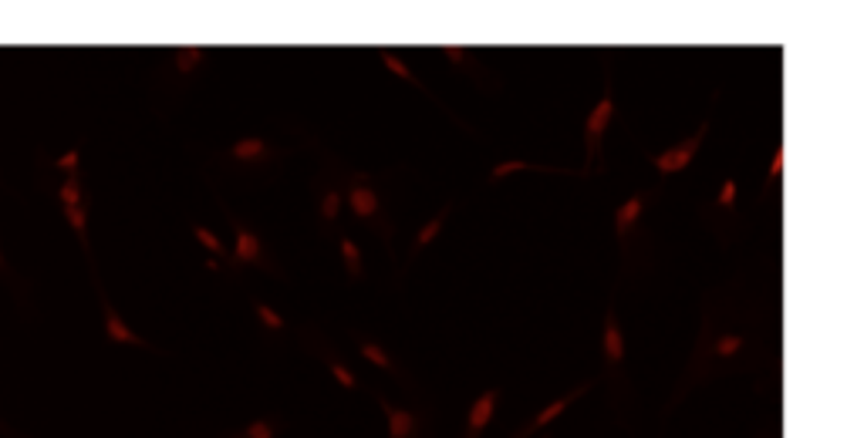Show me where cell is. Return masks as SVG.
<instances>
[{
	"label": "cell",
	"mask_w": 864,
	"mask_h": 438,
	"mask_svg": "<svg viewBox=\"0 0 864 438\" xmlns=\"http://www.w3.org/2000/svg\"><path fill=\"white\" fill-rule=\"evenodd\" d=\"M706 132H709V122H702L695 132L686 138V142H679V145H672V149H665V152L652 155V166L658 175H672V172H682L686 166H689L692 159H695V152H699V145H702V138H706Z\"/></svg>",
	"instance_id": "cell-1"
},
{
	"label": "cell",
	"mask_w": 864,
	"mask_h": 438,
	"mask_svg": "<svg viewBox=\"0 0 864 438\" xmlns=\"http://www.w3.org/2000/svg\"><path fill=\"white\" fill-rule=\"evenodd\" d=\"M611 115H615V95H611V88H608V92H604V98H601L595 108H591L588 122H584V152H588V169H591V162L601 155V138H604V129L611 125Z\"/></svg>",
	"instance_id": "cell-2"
},
{
	"label": "cell",
	"mask_w": 864,
	"mask_h": 438,
	"mask_svg": "<svg viewBox=\"0 0 864 438\" xmlns=\"http://www.w3.org/2000/svg\"><path fill=\"white\" fill-rule=\"evenodd\" d=\"M348 206H351V212H355L362 223H375V219L382 216V199H378V192L371 189L365 179H355V182L348 186Z\"/></svg>",
	"instance_id": "cell-3"
},
{
	"label": "cell",
	"mask_w": 864,
	"mask_h": 438,
	"mask_svg": "<svg viewBox=\"0 0 864 438\" xmlns=\"http://www.w3.org/2000/svg\"><path fill=\"white\" fill-rule=\"evenodd\" d=\"M652 192L655 189L635 192L632 199H625V203L615 210V233H618V240H628L635 229H638V219H642V212H645V206H649Z\"/></svg>",
	"instance_id": "cell-4"
},
{
	"label": "cell",
	"mask_w": 864,
	"mask_h": 438,
	"mask_svg": "<svg viewBox=\"0 0 864 438\" xmlns=\"http://www.w3.org/2000/svg\"><path fill=\"white\" fill-rule=\"evenodd\" d=\"M601 351H604V364H608V367H621V364H625V354H628V347H625V334H621V327H618L615 307H611V310H608V317H604Z\"/></svg>",
	"instance_id": "cell-5"
},
{
	"label": "cell",
	"mask_w": 864,
	"mask_h": 438,
	"mask_svg": "<svg viewBox=\"0 0 864 438\" xmlns=\"http://www.w3.org/2000/svg\"><path fill=\"white\" fill-rule=\"evenodd\" d=\"M497 401H500V388H486L480 398L473 401L469 408V418H466V438H480L483 428L490 425V418L497 415Z\"/></svg>",
	"instance_id": "cell-6"
},
{
	"label": "cell",
	"mask_w": 864,
	"mask_h": 438,
	"mask_svg": "<svg viewBox=\"0 0 864 438\" xmlns=\"http://www.w3.org/2000/svg\"><path fill=\"white\" fill-rule=\"evenodd\" d=\"M233 219V236H236V243H233V256H236V263H267L264 260V247H260V240H257V233H250L236 216H230Z\"/></svg>",
	"instance_id": "cell-7"
},
{
	"label": "cell",
	"mask_w": 864,
	"mask_h": 438,
	"mask_svg": "<svg viewBox=\"0 0 864 438\" xmlns=\"http://www.w3.org/2000/svg\"><path fill=\"white\" fill-rule=\"evenodd\" d=\"M101 317H105V334H108V341L115 344H132V347H149V344L142 341L139 334H135L132 327L125 324L122 317H118V310L108 300H101Z\"/></svg>",
	"instance_id": "cell-8"
},
{
	"label": "cell",
	"mask_w": 864,
	"mask_h": 438,
	"mask_svg": "<svg viewBox=\"0 0 864 438\" xmlns=\"http://www.w3.org/2000/svg\"><path fill=\"white\" fill-rule=\"evenodd\" d=\"M584 391H588V384H581V388H574V391H571L567 398H557L554 404H547V408L540 411L537 418L530 421L527 428H520V432H517V435H514V438H530V435H534V432H537V428H544V425H551V421H554L557 415H560V411H567V408H571V401H577V398H581V395H584Z\"/></svg>",
	"instance_id": "cell-9"
},
{
	"label": "cell",
	"mask_w": 864,
	"mask_h": 438,
	"mask_svg": "<svg viewBox=\"0 0 864 438\" xmlns=\"http://www.w3.org/2000/svg\"><path fill=\"white\" fill-rule=\"evenodd\" d=\"M378 408L388 415V438H416V415L412 411L395 408L385 398H378Z\"/></svg>",
	"instance_id": "cell-10"
},
{
	"label": "cell",
	"mask_w": 864,
	"mask_h": 438,
	"mask_svg": "<svg viewBox=\"0 0 864 438\" xmlns=\"http://www.w3.org/2000/svg\"><path fill=\"white\" fill-rule=\"evenodd\" d=\"M449 210H453V199H449V203H446V206H442V210L436 212V216H432V219H429L423 229H419V236H416V243H412V256H419V253H423V249L429 247V243H432L436 236H439L442 223L449 219Z\"/></svg>",
	"instance_id": "cell-11"
},
{
	"label": "cell",
	"mask_w": 864,
	"mask_h": 438,
	"mask_svg": "<svg viewBox=\"0 0 864 438\" xmlns=\"http://www.w3.org/2000/svg\"><path fill=\"white\" fill-rule=\"evenodd\" d=\"M230 155L240 159V162H257V159H267L274 152H270V145L264 138H240V142H233Z\"/></svg>",
	"instance_id": "cell-12"
},
{
	"label": "cell",
	"mask_w": 864,
	"mask_h": 438,
	"mask_svg": "<svg viewBox=\"0 0 864 438\" xmlns=\"http://www.w3.org/2000/svg\"><path fill=\"white\" fill-rule=\"evenodd\" d=\"M64 219H68V226L75 229V236L81 240L85 253H92V240H88V210H85V206H71V210H64Z\"/></svg>",
	"instance_id": "cell-13"
},
{
	"label": "cell",
	"mask_w": 864,
	"mask_h": 438,
	"mask_svg": "<svg viewBox=\"0 0 864 438\" xmlns=\"http://www.w3.org/2000/svg\"><path fill=\"white\" fill-rule=\"evenodd\" d=\"M341 256H345V270L351 280H362V249L351 236H341Z\"/></svg>",
	"instance_id": "cell-14"
},
{
	"label": "cell",
	"mask_w": 864,
	"mask_h": 438,
	"mask_svg": "<svg viewBox=\"0 0 864 438\" xmlns=\"http://www.w3.org/2000/svg\"><path fill=\"white\" fill-rule=\"evenodd\" d=\"M520 169H534V172H564V169H547V166H537V162H523V159H510V162H500V166H493V172H490V182H500L503 175H510V172H520Z\"/></svg>",
	"instance_id": "cell-15"
},
{
	"label": "cell",
	"mask_w": 864,
	"mask_h": 438,
	"mask_svg": "<svg viewBox=\"0 0 864 438\" xmlns=\"http://www.w3.org/2000/svg\"><path fill=\"white\" fill-rule=\"evenodd\" d=\"M58 203H61V210H71V206H85V196H81V182H78V175H68V179L61 182Z\"/></svg>",
	"instance_id": "cell-16"
},
{
	"label": "cell",
	"mask_w": 864,
	"mask_h": 438,
	"mask_svg": "<svg viewBox=\"0 0 864 438\" xmlns=\"http://www.w3.org/2000/svg\"><path fill=\"white\" fill-rule=\"evenodd\" d=\"M173 57H176V71H179V75H190V71L199 68V61L206 57V51H203V48H179Z\"/></svg>",
	"instance_id": "cell-17"
},
{
	"label": "cell",
	"mask_w": 864,
	"mask_h": 438,
	"mask_svg": "<svg viewBox=\"0 0 864 438\" xmlns=\"http://www.w3.org/2000/svg\"><path fill=\"white\" fill-rule=\"evenodd\" d=\"M378 61H382V64H385V68H388V71H395V75H399V78H405L409 85H416L419 92H425V85H423V81H419V78L412 75V71H409V68H405V64H402V61H399V57H395V54H392V51H378Z\"/></svg>",
	"instance_id": "cell-18"
},
{
	"label": "cell",
	"mask_w": 864,
	"mask_h": 438,
	"mask_svg": "<svg viewBox=\"0 0 864 438\" xmlns=\"http://www.w3.org/2000/svg\"><path fill=\"white\" fill-rule=\"evenodd\" d=\"M233 438H277V421H274V418H257V421H250L243 432H236Z\"/></svg>",
	"instance_id": "cell-19"
},
{
	"label": "cell",
	"mask_w": 864,
	"mask_h": 438,
	"mask_svg": "<svg viewBox=\"0 0 864 438\" xmlns=\"http://www.w3.org/2000/svg\"><path fill=\"white\" fill-rule=\"evenodd\" d=\"M358 347H362V354H365V361H371V364H375V367H382V371H399V367H395V361H392L388 354H385V351H382V347H378V344L362 341V344H358Z\"/></svg>",
	"instance_id": "cell-20"
},
{
	"label": "cell",
	"mask_w": 864,
	"mask_h": 438,
	"mask_svg": "<svg viewBox=\"0 0 864 438\" xmlns=\"http://www.w3.org/2000/svg\"><path fill=\"white\" fill-rule=\"evenodd\" d=\"M325 361H327V371L338 378V384H341V388H348V391H355V388H358V378H355V374H351V371H348V367L338 361L334 354H327Z\"/></svg>",
	"instance_id": "cell-21"
},
{
	"label": "cell",
	"mask_w": 864,
	"mask_h": 438,
	"mask_svg": "<svg viewBox=\"0 0 864 438\" xmlns=\"http://www.w3.org/2000/svg\"><path fill=\"white\" fill-rule=\"evenodd\" d=\"M253 310H257V317L264 321V327H267V330H274V334H281V330L288 327V324H284V317H281V314H277L274 307L260 304V300H253Z\"/></svg>",
	"instance_id": "cell-22"
},
{
	"label": "cell",
	"mask_w": 864,
	"mask_h": 438,
	"mask_svg": "<svg viewBox=\"0 0 864 438\" xmlns=\"http://www.w3.org/2000/svg\"><path fill=\"white\" fill-rule=\"evenodd\" d=\"M190 229H192V236H196V240H199L203 247L210 249V253H216V256H223V253H227V249H223V243H220V236H216V233H210L206 226H199V223H190Z\"/></svg>",
	"instance_id": "cell-23"
},
{
	"label": "cell",
	"mask_w": 864,
	"mask_h": 438,
	"mask_svg": "<svg viewBox=\"0 0 864 438\" xmlns=\"http://www.w3.org/2000/svg\"><path fill=\"white\" fill-rule=\"evenodd\" d=\"M338 210H341V196H338V189H327L325 199H321V223H334L338 219Z\"/></svg>",
	"instance_id": "cell-24"
},
{
	"label": "cell",
	"mask_w": 864,
	"mask_h": 438,
	"mask_svg": "<svg viewBox=\"0 0 864 438\" xmlns=\"http://www.w3.org/2000/svg\"><path fill=\"white\" fill-rule=\"evenodd\" d=\"M736 192H739V186H736V179H726L723 186H719V196H716V203H719V210H736Z\"/></svg>",
	"instance_id": "cell-25"
},
{
	"label": "cell",
	"mask_w": 864,
	"mask_h": 438,
	"mask_svg": "<svg viewBox=\"0 0 864 438\" xmlns=\"http://www.w3.org/2000/svg\"><path fill=\"white\" fill-rule=\"evenodd\" d=\"M739 347H743V334H726V337H719V344H716V358H732Z\"/></svg>",
	"instance_id": "cell-26"
},
{
	"label": "cell",
	"mask_w": 864,
	"mask_h": 438,
	"mask_svg": "<svg viewBox=\"0 0 864 438\" xmlns=\"http://www.w3.org/2000/svg\"><path fill=\"white\" fill-rule=\"evenodd\" d=\"M780 172H784V145H777V152H773V162H770V172H767V182H763V196L773 189V182L780 179Z\"/></svg>",
	"instance_id": "cell-27"
},
{
	"label": "cell",
	"mask_w": 864,
	"mask_h": 438,
	"mask_svg": "<svg viewBox=\"0 0 864 438\" xmlns=\"http://www.w3.org/2000/svg\"><path fill=\"white\" fill-rule=\"evenodd\" d=\"M78 162H81V149H71V152H64L58 159V169L68 172V175H78Z\"/></svg>",
	"instance_id": "cell-28"
},
{
	"label": "cell",
	"mask_w": 864,
	"mask_h": 438,
	"mask_svg": "<svg viewBox=\"0 0 864 438\" xmlns=\"http://www.w3.org/2000/svg\"><path fill=\"white\" fill-rule=\"evenodd\" d=\"M0 273H3V277H10V270H7V260H3V249H0Z\"/></svg>",
	"instance_id": "cell-29"
}]
</instances>
